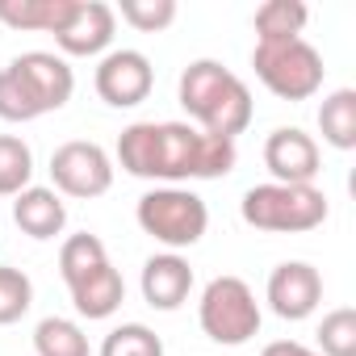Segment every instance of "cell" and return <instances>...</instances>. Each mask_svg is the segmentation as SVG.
Here are the masks:
<instances>
[{
  "instance_id": "cell-9",
  "label": "cell",
  "mask_w": 356,
  "mask_h": 356,
  "mask_svg": "<svg viewBox=\"0 0 356 356\" xmlns=\"http://www.w3.org/2000/svg\"><path fill=\"white\" fill-rule=\"evenodd\" d=\"M13 76L22 80V88L30 92V101L38 105V113H55L72 101L76 92V76L67 67L63 55H51V51H26L17 55L13 63Z\"/></svg>"
},
{
  "instance_id": "cell-24",
  "label": "cell",
  "mask_w": 356,
  "mask_h": 356,
  "mask_svg": "<svg viewBox=\"0 0 356 356\" xmlns=\"http://www.w3.org/2000/svg\"><path fill=\"white\" fill-rule=\"evenodd\" d=\"M113 13H122V22L138 34H159L176 22V0H122Z\"/></svg>"
},
{
  "instance_id": "cell-8",
  "label": "cell",
  "mask_w": 356,
  "mask_h": 356,
  "mask_svg": "<svg viewBox=\"0 0 356 356\" xmlns=\"http://www.w3.org/2000/svg\"><path fill=\"white\" fill-rule=\"evenodd\" d=\"M264 298H268V310H273L277 318L302 323V318H310V314L318 310V302H323V277H318V268L306 264V260H285V264H277V268L268 273Z\"/></svg>"
},
{
  "instance_id": "cell-7",
  "label": "cell",
  "mask_w": 356,
  "mask_h": 356,
  "mask_svg": "<svg viewBox=\"0 0 356 356\" xmlns=\"http://www.w3.org/2000/svg\"><path fill=\"white\" fill-rule=\"evenodd\" d=\"M92 84H97V97H101L109 109H134V105H143V101L151 97V88H155V67H151V59H147L143 51H126V47H122V51L101 55Z\"/></svg>"
},
{
  "instance_id": "cell-21",
  "label": "cell",
  "mask_w": 356,
  "mask_h": 356,
  "mask_svg": "<svg viewBox=\"0 0 356 356\" xmlns=\"http://www.w3.org/2000/svg\"><path fill=\"white\" fill-rule=\"evenodd\" d=\"M318 356H356V310L339 306L318 323Z\"/></svg>"
},
{
  "instance_id": "cell-1",
  "label": "cell",
  "mask_w": 356,
  "mask_h": 356,
  "mask_svg": "<svg viewBox=\"0 0 356 356\" xmlns=\"http://www.w3.org/2000/svg\"><path fill=\"white\" fill-rule=\"evenodd\" d=\"M176 92H181V105L185 113L197 122V130L206 134H218V138H239L248 126H252V92L248 84L222 67L218 59H193L185 72H181V84H176Z\"/></svg>"
},
{
  "instance_id": "cell-4",
  "label": "cell",
  "mask_w": 356,
  "mask_h": 356,
  "mask_svg": "<svg viewBox=\"0 0 356 356\" xmlns=\"http://www.w3.org/2000/svg\"><path fill=\"white\" fill-rule=\"evenodd\" d=\"M197 323L202 331L222 343V348H243L248 339L260 335V302L252 293V285L243 277H214L206 289H202V302H197Z\"/></svg>"
},
{
  "instance_id": "cell-17",
  "label": "cell",
  "mask_w": 356,
  "mask_h": 356,
  "mask_svg": "<svg viewBox=\"0 0 356 356\" xmlns=\"http://www.w3.org/2000/svg\"><path fill=\"white\" fill-rule=\"evenodd\" d=\"M306 17H310V9L302 5V0H264V5L256 9V17H252L256 42H289V38H302Z\"/></svg>"
},
{
  "instance_id": "cell-15",
  "label": "cell",
  "mask_w": 356,
  "mask_h": 356,
  "mask_svg": "<svg viewBox=\"0 0 356 356\" xmlns=\"http://www.w3.org/2000/svg\"><path fill=\"white\" fill-rule=\"evenodd\" d=\"M76 0H0V22L9 30L59 34Z\"/></svg>"
},
{
  "instance_id": "cell-14",
  "label": "cell",
  "mask_w": 356,
  "mask_h": 356,
  "mask_svg": "<svg viewBox=\"0 0 356 356\" xmlns=\"http://www.w3.org/2000/svg\"><path fill=\"white\" fill-rule=\"evenodd\" d=\"M126 302V281H122V273L113 268V264H101L92 277H84L80 285H72V306H76V314H84V318H109V314H118V306Z\"/></svg>"
},
{
  "instance_id": "cell-25",
  "label": "cell",
  "mask_w": 356,
  "mask_h": 356,
  "mask_svg": "<svg viewBox=\"0 0 356 356\" xmlns=\"http://www.w3.org/2000/svg\"><path fill=\"white\" fill-rule=\"evenodd\" d=\"M34 118L42 113L22 88V80L13 76V67H0V122H34Z\"/></svg>"
},
{
  "instance_id": "cell-10",
  "label": "cell",
  "mask_w": 356,
  "mask_h": 356,
  "mask_svg": "<svg viewBox=\"0 0 356 356\" xmlns=\"http://www.w3.org/2000/svg\"><path fill=\"white\" fill-rule=\"evenodd\" d=\"M264 168L273 172L277 185H314V176L323 172V155L306 130L277 126L264 138Z\"/></svg>"
},
{
  "instance_id": "cell-6",
  "label": "cell",
  "mask_w": 356,
  "mask_h": 356,
  "mask_svg": "<svg viewBox=\"0 0 356 356\" xmlns=\"http://www.w3.org/2000/svg\"><path fill=\"white\" fill-rule=\"evenodd\" d=\"M51 181H55L59 197L92 202V197L109 193V185H113V159L101 143L72 138L51 151Z\"/></svg>"
},
{
  "instance_id": "cell-3",
  "label": "cell",
  "mask_w": 356,
  "mask_h": 356,
  "mask_svg": "<svg viewBox=\"0 0 356 356\" xmlns=\"http://www.w3.org/2000/svg\"><path fill=\"white\" fill-rule=\"evenodd\" d=\"M134 218H138L143 235H151V239L163 243L168 252H181V248L202 243V235H206V227H210L206 202H202L193 189H181V185H163V189L143 193Z\"/></svg>"
},
{
  "instance_id": "cell-22",
  "label": "cell",
  "mask_w": 356,
  "mask_h": 356,
  "mask_svg": "<svg viewBox=\"0 0 356 356\" xmlns=\"http://www.w3.org/2000/svg\"><path fill=\"white\" fill-rule=\"evenodd\" d=\"M101 356H163V339L143 323H122L105 335Z\"/></svg>"
},
{
  "instance_id": "cell-20",
  "label": "cell",
  "mask_w": 356,
  "mask_h": 356,
  "mask_svg": "<svg viewBox=\"0 0 356 356\" xmlns=\"http://www.w3.org/2000/svg\"><path fill=\"white\" fill-rule=\"evenodd\" d=\"M34 352L38 356H88V335L72 318H42L34 327Z\"/></svg>"
},
{
  "instance_id": "cell-18",
  "label": "cell",
  "mask_w": 356,
  "mask_h": 356,
  "mask_svg": "<svg viewBox=\"0 0 356 356\" xmlns=\"http://www.w3.org/2000/svg\"><path fill=\"white\" fill-rule=\"evenodd\" d=\"M101 264H109V252H105V243L97 235L84 231V235L63 239V248H59V277L67 281V289L80 285L84 277H92Z\"/></svg>"
},
{
  "instance_id": "cell-5",
  "label": "cell",
  "mask_w": 356,
  "mask_h": 356,
  "mask_svg": "<svg viewBox=\"0 0 356 356\" xmlns=\"http://www.w3.org/2000/svg\"><path fill=\"white\" fill-rule=\"evenodd\" d=\"M252 67L256 80L281 97V101H310L323 88V55L306 42V38H289V42H256L252 51Z\"/></svg>"
},
{
  "instance_id": "cell-11",
  "label": "cell",
  "mask_w": 356,
  "mask_h": 356,
  "mask_svg": "<svg viewBox=\"0 0 356 356\" xmlns=\"http://www.w3.org/2000/svg\"><path fill=\"white\" fill-rule=\"evenodd\" d=\"M113 30H118V13L105 5V0H76L63 30L55 34V47L63 55H72V59H92V55L109 51Z\"/></svg>"
},
{
  "instance_id": "cell-19",
  "label": "cell",
  "mask_w": 356,
  "mask_h": 356,
  "mask_svg": "<svg viewBox=\"0 0 356 356\" xmlns=\"http://www.w3.org/2000/svg\"><path fill=\"white\" fill-rule=\"evenodd\" d=\"M34 181V151L17 134H0V197H17Z\"/></svg>"
},
{
  "instance_id": "cell-16",
  "label": "cell",
  "mask_w": 356,
  "mask_h": 356,
  "mask_svg": "<svg viewBox=\"0 0 356 356\" xmlns=\"http://www.w3.org/2000/svg\"><path fill=\"white\" fill-rule=\"evenodd\" d=\"M318 130H323V143L335 151L356 147V88H335L331 97H323Z\"/></svg>"
},
{
  "instance_id": "cell-12",
  "label": "cell",
  "mask_w": 356,
  "mask_h": 356,
  "mask_svg": "<svg viewBox=\"0 0 356 356\" xmlns=\"http://www.w3.org/2000/svg\"><path fill=\"white\" fill-rule=\"evenodd\" d=\"M143 302L151 310H181L193 293V268L181 252H159L143 264Z\"/></svg>"
},
{
  "instance_id": "cell-26",
  "label": "cell",
  "mask_w": 356,
  "mask_h": 356,
  "mask_svg": "<svg viewBox=\"0 0 356 356\" xmlns=\"http://www.w3.org/2000/svg\"><path fill=\"white\" fill-rule=\"evenodd\" d=\"M260 356H318V352L306 348V343H298V339H273V343H264Z\"/></svg>"
},
{
  "instance_id": "cell-13",
  "label": "cell",
  "mask_w": 356,
  "mask_h": 356,
  "mask_svg": "<svg viewBox=\"0 0 356 356\" xmlns=\"http://www.w3.org/2000/svg\"><path fill=\"white\" fill-rule=\"evenodd\" d=\"M13 222H17L30 239L47 243V239L63 235V227H67V206H63V197H59L55 189L30 185L26 193L13 197Z\"/></svg>"
},
{
  "instance_id": "cell-23",
  "label": "cell",
  "mask_w": 356,
  "mask_h": 356,
  "mask_svg": "<svg viewBox=\"0 0 356 356\" xmlns=\"http://www.w3.org/2000/svg\"><path fill=\"white\" fill-rule=\"evenodd\" d=\"M30 306H34V281L13 264H0V327L17 323Z\"/></svg>"
},
{
  "instance_id": "cell-2",
  "label": "cell",
  "mask_w": 356,
  "mask_h": 356,
  "mask_svg": "<svg viewBox=\"0 0 356 356\" xmlns=\"http://www.w3.org/2000/svg\"><path fill=\"white\" fill-rule=\"evenodd\" d=\"M327 193L318 185H252L239 202L248 227L268 235H306L327 222Z\"/></svg>"
}]
</instances>
